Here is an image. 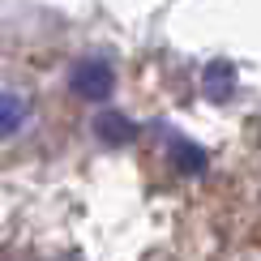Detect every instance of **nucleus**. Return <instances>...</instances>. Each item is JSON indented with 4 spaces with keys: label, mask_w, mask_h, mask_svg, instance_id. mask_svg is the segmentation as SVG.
Here are the masks:
<instances>
[{
    "label": "nucleus",
    "mask_w": 261,
    "mask_h": 261,
    "mask_svg": "<svg viewBox=\"0 0 261 261\" xmlns=\"http://www.w3.org/2000/svg\"><path fill=\"white\" fill-rule=\"evenodd\" d=\"M231 82H236L231 64H210V69H205V90H210L214 99H227V94H231Z\"/></svg>",
    "instance_id": "7ed1b4c3"
},
{
    "label": "nucleus",
    "mask_w": 261,
    "mask_h": 261,
    "mask_svg": "<svg viewBox=\"0 0 261 261\" xmlns=\"http://www.w3.org/2000/svg\"><path fill=\"white\" fill-rule=\"evenodd\" d=\"M73 86L86 94V99H103L107 90H112V69H107L103 60H86L77 73H73Z\"/></svg>",
    "instance_id": "f257e3e1"
},
{
    "label": "nucleus",
    "mask_w": 261,
    "mask_h": 261,
    "mask_svg": "<svg viewBox=\"0 0 261 261\" xmlns=\"http://www.w3.org/2000/svg\"><path fill=\"white\" fill-rule=\"evenodd\" d=\"M21 120H26V103H21L17 94H0V133L21 128Z\"/></svg>",
    "instance_id": "f03ea898"
}]
</instances>
